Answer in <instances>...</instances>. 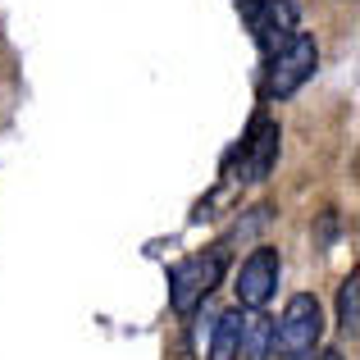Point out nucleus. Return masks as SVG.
Segmentation results:
<instances>
[{
    "label": "nucleus",
    "instance_id": "obj_4",
    "mask_svg": "<svg viewBox=\"0 0 360 360\" xmlns=\"http://www.w3.org/2000/svg\"><path fill=\"white\" fill-rule=\"evenodd\" d=\"M278 146H283L278 123L255 115L251 128H246V137H242V146H238V155H233L242 183H264V178L274 174V165H278Z\"/></svg>",
    "mask_w": 360,
    "mask_h": 360
},
{
    "label": "nucleus",
    "instance_id": "obj_2",
    "mask_svg": "<svg viewBox=\"0 0 360 360\" xmlns=\"http://www.w3.org/2000/svg\"><path fill=\"white\" fill-rule=\"evenodd\" d=\"M319 333H324V306L310 292H297L283 306V315L274 319V352L288 356V360H301V356H310Z\"/></svg>",
    "mask_w": 360,
    "mask_h": 360
},
{
    "label": "nucleus",
    "instance_id": "obj_8",
    "mask_svg": "<svg viewBox=\"0 0 360 360\" xmlns=\"http://www.w3.org/2000/svg\"><path fill=\"white\" fill-rule=\"evenodd\" d=\"M238 342H242V310H224L214 319V333H210V352L205 360H238Z\"/></svg>",
    "mask_w": 360,
    "mask_h": 360
},
{
    "label": "nucleus",
    "instance_id": "obj_9",
    "mask_svg": "<svg viewBox=\"0 0 360 360\" xmlns=\"http://www.w3.org/2000/svg\"><path fill=\"white\" fill-rule=\"evenodd\" d=\"M338 328L347 338L360 333V274H347V283L338 288Z\"/></svg>",
    "mask_w": 360,
    "mask_h": 360
},
{
    "label": "nucleus",
    "instance_id": "obj_3",
    "mask_svg": "<svg viewBox=\"0 0 360 360\" xmlns=\"http://www.w3.org/2000/svg\"><path fill=\"white\" fill-rule=\"evenodd\" d=\"M315 64H319V46H315V37L297 32L278 55H269V69H264V96H269V101H288V96H297V91L310 82Z\"/></svg>",
    "mask_w": 360,
    "mask_h": 360
},
{
    "label": "nucleus",
    "instance_id": "obj_5",
    "mask_svg": "<svg viewBox=\"0 0 360 360\" xmlns=\"http://www.w3.org/2000/svg\"><path fill=\"white\" fill-rule=\"evenodd\" d=\"M278 274H283L278 251H274V246H255V251L242 260L238 283H233V288H238V301L246 310H264L269 297H274V288H278Z\"/></svg>",
    "mask_w": 360,
    "mask_h": 360
},
{
    "label": "nucleus",
    "instance_id": "obj_1",
    "mask_svg": "<svg viewBox=\"0 0 360 360\" xmlns=\"http://www.w3.org/2000/svg\"><path fill=\"white\" fill-rule=\"evenodd\" d=\"M224 278V251H201V255H187L169 269V306L174 315H192L201 310V301L219 288Z\"/></svg>",
    "mask_w": 360,
    "mask_h": 360
},
{
    "label": "nucleus",
    "instance_id": "obj_6",
    "mask_svg": "<svg viewBox=\"0 0 360 360\" xmlns=\"http://www.w3.org/2000/svg\"><path fill=\"white\" fill-rule=\"evenodd\" d=\"M297 27H301L297 0H264L260 14L251 18V32H255V41H260L264 55H278L283 46L297 37Z\"/></svg>",
    "mask_w": 360,
    "mask_h": 360
},
{
    "label": "nucleus",
    "instance_id": "obj_10",
    "mask_svg": "<svg viewBox=\"0 0 360 360\" xmlns=\"http://www.w3.org/2000/svg\"><path fill=\"white\" fill-rule=\"evenodd\" d=\"M315 360H342V352H319Z\"/></svg>",
    "mask_w": 360,
    "mask_h": 360
},
{
    "label": "nucleus",
    "instance_id": "obj_7",
    "mask_svg": "<svg viewBox=\"0 0 360 360\" xmlns=\"http://www.w3.org/2000/svg\"><path fill=\"white\" fill-rule=\"evenodd\" d=\"M238 356L242 360H274V315L264 310H251L242 315V342H238Z\"/></svg>",
    "mask_w": 360,
    "mask_h": 360
}]
</instances>
